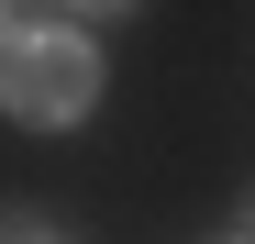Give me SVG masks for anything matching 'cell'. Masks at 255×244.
Returning <instances> with one entry per match:
<instances>
[{"instance_id": "obj_1", "label": "cell", "mask_w": 255, "mask_h": 244, "mask_svg": "<svg viewBox=\"0 0 255 244\" xmlns=\"http://www.w3.org/2000/svg\"><path fill=\"white\" fill-rule=\"evenodd\" d=\"M89 100H100V56H89V33H67V22H11V33H0V111H11V122L67 133Z\"/></svg>"}, {"instance_id": "obj_2", "label": "cell", "mask_w": 255, "mask_h": 244, "mask_svg": "<svg viewBox=\"0 0 255 244\" xmlns=\"http://www.w3.org/2000/svg\"><path fill=\"white\" fill-rule=\"evenodd\" d=\"M0 244H56V233L33 222V211H0Z\"/></svg>"}]
</instances>
